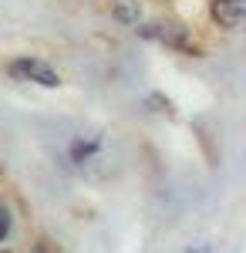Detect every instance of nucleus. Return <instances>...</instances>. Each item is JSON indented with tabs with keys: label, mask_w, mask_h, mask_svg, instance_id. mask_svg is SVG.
<instances>
[{
	"label": "nucleus",
	"mask_w": 246,
	"mask_h": 253,
	"mask_svg": "<svg viewBox=\"0 0 246 253\" xmlns=\"http://www.w3.org/2000/svg\"><path fill=\"white\" fill-rule=\"evenodd\" d=\"M7 75L14 81H31V84H41V88H61V75L44 58H31V54L14 58L7 64Z\"/></svg>",
	"instance_id": "nucleus-2"
},
{
	"label": "nucleus",
	"mask_w": 246,
	"mask_h": 253,
	"mask_svg": "<svg viewBox=\"0 0 246 253\" xmlns=\"http://www.w3.org/2000/svg\"><path fill=\"white\" fill-rule=\"evenodd\" d=\"M112 17L118 24H125V27H132L142 17V3L138 0H112Z\"/></svg>",
	"instance_id": "nucleus-5"
},
{
	"label": "nucleus",
	"mask_w": 246,
	"mask_h": 253,
	"mask_svg": "<svg viewBox=\"0 0 246 253\" xmlns=\"http://www.w3.org/2000/svg\"><path fill=\"white\" fill-rule=\"evenodd\" d=\"M186 253H209V247H206V243H199V247H189Z\"/></svg>",
	"instance_id": "nucleus-9"
},
{
	"label": "nucleus",
	"mask_w": 246,
	"mask_h": 253,
	"mask_svg": "<svg viewBox=\"0 0 246 253\" xmlns=\"http://www.w3.org/2000/svg\"><path fill=\"white\" fill-rule=\"evenodd\" d=\"M98 152H101V138H75V142H71V149H68L71 162H78V166L91 162Z\"/></svg>",
	"instance_id": "nucleus-4"
},
{
	"label": "nucleus",
	"mask_w": 246,
	"mask_h": 253,
	"mask_svg": "<svg viewBox=\"0 0 246 253\" xmlns=\"http://www.w3.org/2000/svg\"><path fill=\"white\" fill-rule=\"evenodd\" d=\"M138 38L152 41V44H162V47H169V51H179V54H203V47L196 44L186 27H179V24H172V20H149V24H138Z\"/></svg>",
	"instance_id": "nucleus-1"
},
{
	"label": "nucleus",
	"mask_w": 246,
	"mask_h": 253,
	"mask_svg": "<svg viewBox=\"0 0 246 253\" xmlns=\"http://www.w3.org/2000/svg\"><path fill=\"white\" fill-rule=\"evenodd\" d=\"M209 14L223 31H240V24L246 17V0H212Z\"/></svg>",
	"instance_id": "nucleus-3"
},
{
	"label": "nucleus",
	"mask_w": 246,
	"mask_h": 253,
	"mask_svg": "<svg viewBox=\"0 0 246 253\" xmlns=\"http://www.w3.org/2000/svg\"><path fill=\"white\" fill-rule=\"evenodd\" d=\"M10 233H14V213H10V206L0 203V247L10 240Z\"/></svg>",
	"instance_id": "nucleus-6"
},
{
	"label": "nucleus",
	"mask_w": 246,
	"mask_h": 253,
	"mask_svg": "<svg viewBox=\"0 0 246 253\" xmlns=\"http://www.w3.org/2000/svg\"><path fill=\"white\" fill-rule=\"evenodd\" d=\"M31 253H54V250H51V243H44V240H41V243L31 247Z\"/></svg>",
	"instance_id": "nucleus-8"
},
{
	"label": "nucleus",
	"mask_w": 246,
	"mask_h": 253,
	"mask_svg": "<svg viewBox=\"0 0 246 253\" xmlns=\"http://www.w3.org/2000/svg\"><path fill=\"white\" fill-rule=\"evenodd\" d=\"M145 105H149L152 112H159V115H169V112H172V101H169L165 95H159V91L145 95Z\"/></svg>",
	"instance_id": "nucleus-7"
}]
</instances>
